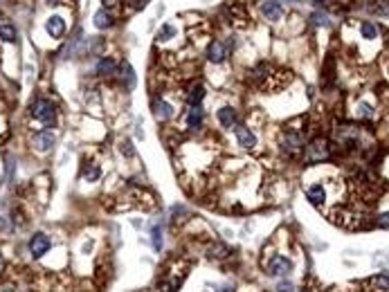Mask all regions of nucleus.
Wrapping results in <instances>:
<instances>
[{
    "label": "nucleus",
    "mask_w": 389,
    "mask_h": 292,
    "mask_svg": "<svg viewBox=\"0 0 389 292\" xmlns=\"http://www.w3.org/2000/svg\"><path fill=\"white\" fill-rule=\"evenodd\" d=\"M119 0H104V7H108V9H112V7H117Z\"/></svg>",
    "instance_id": "72a5a7b5"
},
{
    "label": "nucleus",
    "mask_w": 389,
    "mask_h": 292,
    "mask_svg": "<svg viewBox=\"0 0 389 292\" xmlns=\"http://www.w3.org/2000/svg\"><path fill=\"white\" fill-rule=\"evenodd\" d=\"M313 23L315 25H322V27H329V16H326V14H320V11H315L313 16Z\"/></svg>",
    "instance_id": "cd10ccee"
},
{
    "label": "nucleus",
    "mask_w": 389,
    "mask_h": 292,
    "mask_svg": "<svg viewBox=\"0 0 389 292\" xmlns=\"http://www.w3.org/2000/svg\"><path fill=\"white\" fill-rule=\"evenodd\" d=\"M99 175H102V171H99V166H97V164H90L88 169L83 171L85 182H95V180H99Z\"/></svg>",
    "instance_id": "bb28decb"
},
{
    "label": "nucleus",
    "mask_w": 389,
    "mask_h": 292,
    "mask_svg": "<svg viewBox=\"0 0 389 292\" xmlns=\"http://www.w3.org/2000/svg\"><path fill=\"white\" fill-rule=\"evenodd\" d=\"M376 227L389 229V212H387V213H380V216H376Z\"/></svg>",
    "instance_id": "c85d7f7f"
},
{
    "label": "nucleus",
    "mask_w": 389,
    "mask_h": 292,
    "mask_svg": "<svg viewBox=\"0 0 389 292\" xmlns=\"http://www.w3.org/2000/svg\"><path fill=\"white\" fill-rule=\"evenodd\" d=\"M115 70H117V63H115L111 56H104L102 61L97 63V75H102V77H112Z\"/></svg>",
    "instance_id": "f3484780"
},
{
    "label": "nucleus",
    "mask_w": 389,
    "mask_h": 292,
    "mask_svg": "<svg viewBox=\"0 0 389 292\" xmlns=\"http://www.w3.org/2000/svg\"><path fill=\"white\" fill-rule=\"evenodd\" d=\"M205 99V88L200 83H194L187 92V101H189V106H200V101Z\"/></svg>",
    "instance_id": "dca6fc26"
},
{
    "label": "nucleus",
    "mask_w": 389,
    "mask_h": 292,
    "mask_svg": "<svg viewBox=\"0 0 389 292\" xmlns=\"http://www.w3.org/2000/svg\"><path fill=\"white\" fill-rule=\"evenodd\" d=\"M95 25L99 27V29H106V27H112V16L108 14L106 9H99L95 14Z\"/></svg>",
    "instance_id": "a211bd4d"
},
{
    "label": "nucleus",
    "mask_w": 389,
    "mask_h": 292,
    "mask_svg": "<svg viewBox=\"0 0 389 292\" xmlns=\"http://www.w3.org/2000/svg\"><path fill=\"white\" fill-rule=\"evenodd\" d=\"M173 34H176V29H173V27H171V25H165V27H162V29H160V38H162V41H167V38H171V36H173Z\"/></svg>",
    "instance_id": "7c9ffc66"
},
{
    "label": "nucleus",
    "mask_w": 389,
    "mask_h": 292,
    "mask_svg": "<svg viewBox=\"0 0 389 292\" xmlns=\"http://www.w3.org/2000/svg\"><path fill=\"white\" fill-rule=\"evenodd\" d=\"M32 117L36 119V122L45 124V126H52V124L56 122V110H54V106L50 104V101L38 99L32 106Z\"/></svg>",
    "instance_id": "7ed1b4c3"
},
{
    "label": "nucleus",
    "mask_w": 389,
    "mask_h": 292,
    "mask_svg": "<svg viewBox=\"0 0 389 292\" xmlns=\"http://www.w3.org/2000/svg\"><path fill=\"white\" fill-rule=\"evenodd\" d=\"M277 292H293V283H279Z\"/></svg>",
    "instance_id": "473e14b6"
},
{
    "label": "nucleus",
    "mask_w": 389,
    "mask_h": 292,
    "mask_svg": "<svg viewBox=\"0 0 389 292\" xmlns=\"http://www.w3.org/2000/svg\"><path fill=\"white\" fill-rule=\"evenodd\" d=\"M119 151H122V153L126 155V158H133V155H135V149H133V144L128 142V139H126V142H122V146H119Z\"/></svg>",
    "instance_id": "c756f323"
},
{
    "label": "nucleus",
    "mask_w": 389,
    "mask_h": 292,
    "mask_svg": "<svg viewBox=\"0 0 389 292\" xmlns=\"http://www.w3.org/2000/svg\"><path fill=\"white\" fill-rule=\"evenodd\" d=\"M0 292H16V290H14V288H2Z\"/></svg>",
    "instance_id": "f704fd0d"
},
{
    "label": "nucleus",
    "mask_w": 389,
    "mask_h": 292,
    "mask_svg": "<svg viewBox=\"0 0 389 292\" xmlns=\"http://www.w3.org/2000/svg\"><path fill=\"white\" fill-rule=\"evenodd\" d=\"M54 142H56V137H54L50 131H41V133L34 135V146H36V151H41V153H48L54 146Z\"/></svg>",
    "instance_id": "6e6552de"
},
{
    "label": "nucleus",
    "mask_w": 389,
    "mask_h": 292,
    "mask_svg": "<svg viewBox=\"0 0 389 292\" xmlns=\"http://www.w3.org/2000/svg\"><path fill=\"white\" fill-rule=\"evenodd\" d=\"M335 139L344 149H358V144H360V128L358 126H337Z\"/></svg>",
    "instance_id": "20e7f679"
},
{
    "label": "nucleus",
    "mask_w": 389,
    "mask_h": 292,
    "mask_svg": "<svg viewBox=\"0 0 389 292\" xmlns=\"http://www.w3.org/2000/svg\"><path fill=\"white\" fill-rule=\"evenodd\" d=\"M234 131H236V139H239V146H243V149H254V146H256V135L252 133L250 128L243 126V124H239Z\"/></svg>",
    "instance_id": "0eeeda50"
},
{
    "label": "nucleus",
    "mask_w": 389,
    "mask_h": 292,
    "mask_svg": "<svg viewBox=\"0 0 389 292\" xmlns=\"http://www.w3.org/2000/svg\"><path fill=\"white\" fill-rule=\"evenodd\" d=\"M122 81H126L128 90L135 85V72H133V68H131V63H122Z\"/></svg>",
    "instance_id": "aec40b11"
},
{
    "label": "nucleus",
    "mask_w": 389,
    "mask_h": 292,
    "mask_svg": "<svg viewBox=\"0 0 389 292\" xmlns=\"http://www.w3.org/2000/svg\"><path fill=\"white\" fill-rule=\"evenodd\" d=\"M50 245L52 243H50V239L45 236V234H34L32 240H29V252H32L34 259H41L43 254H48Z\"/></svg>",
    "instance_id": "423d86ee"
},
{
    "label": "nucleus",
    "mask_w": 389,
    "mask_h": 292,
    "mask_svg": "<svg viewBox=\"0 0 389 292\" xmlns=\"http://www.w3.org/2000/svg\"><path fill=\"white\" fill-rule=\"evenodd\" d=\"M216 292H229V290H227V288H221V290H216Z\"/></svg>",
    "instance_id": "e433bc0d"
},
{
    "label": "nucleus",
    "mask_w": 389,
    "mask_h": 292,
    "mask_svg": "<svg viewBox=\"0 0 389 292\" xmlns=\"http://www.w3.org/2000/svg\"><path fill=\"white\" fill-rule=\"evenodd\" d=\"M369 9L378 16H389V0H376V5H371Z\"/></svg>",
    "instance_id": "5701e85b"
},
{
    "label": "nucleus",
    "mask_w": 389,
    "mask_h": 292,
    "mask_svg": "<svg viewBox=\"0 0 389 292\" xmlns=\"http://www.w3.org/2000/svg\"><path fill=\"white\" fill-rule=\"evenodd\" d=\"M331 158V142L326 137H315L313 142L306 146L304 162L306 164H320Z\"/></svg>",
    "instance_id": "f257e3e1"
},
{
    "label": "nucleus",
    "mask_w": 389,
    "mask_h": 292,
    "mask_svg": "<svg viewBox=\"0 0 389 292\" xmlns=\"http://www.w3.org/2000/svg\"><path fill=\"white\" fill-rule=\"evenodd\" d=\"M0 38H2L5 43H14L18 38V34H16V29H14L11 25H2V27H0Z\"/></svg>",
    "instance_id": "412c9836"
},
{
    "label": "nucleus",
    "mask_w": 389,
    "mask_h": 292,
    "mask_svg": "<svg viewBox=\"0 0 389 292\" xmlns=\"http://www.w3.org/2000/svg\"><path fill=\"white\" fill-rule=\"evenodd\" d=\"M2 267H5V261H2V256H0V272H2Z\"/></svg>",
    "instance_id": "c9c22d12"
},
{
    "label": "nucleus",
    "mask_w": 389,
    "mask_h": 292,
    "mask_svg": "<svg viewBox=\"0 0 389 292\" xmlns=\"http://www.w3.org/2000/svg\"><path fill=\"white\" fill-rule=\"evenodd\" d=\"M151 240H153V247L158 252L162 250V227L160 225H155L153 229H151Z\"/></svg>",
    "instance_id": "a878e982"
},
{
    "label": "nucleus",
    "mask_w": 389,
    "mask_h": 292,
    "mask_svg": "<svg viewBox=\"0 0 389 292\" xmlns=\"http://www.w3.org/2000/svg\"><path fill=\"white\" fill-rule=\"evenodd\" d=\"M290 270H293V263L286 256H272L270 263H268V274L270 276H286Z\"/></svg>",
    "instance_id": "39448f33"
},
{
    "label": "nucleus",
    "mask_w": 389,
    "mask_h": 292,
    "mask_svg": "<svg viewBox=\"0 0 389 292\" xmlns=\"http://www.w3.org/2000/svg\"><path fill=\"white\" fill-rule=\"evenodd\" d=\"M281 151L288 158H299L304 151V133L297 128H288L281 135Z\"/></svg>",
    "instance_id": "f03ea898"
},
{
    "label": "nucleus",
    "mask_w": 389,
    "mask_h": 292,
    "mask_svg": "<svg viewBox=\"0 0 389 292\" xmlns=\"http://www.w3.org/2000/svg\"><path fill=\"white\" fill-rule=\"evenodd\" d=\"M371 283H373L376 288H378V290L389 292V274H378V276H373Z\"/></svg>",
    "instance_id": "393cba45"
},
{
    "label": "nucleus",
    "mask_w": 389,
    "mask_h": 292,
    "mask_svg": "<svg viewBox=\"0 0 389 292\" xmlns=\"http://www.w3.org/2000/svg\"><path fill=\"white\" fill-rule=\"evenodd\" d=\"M225 56H227V48H225L221 41H212L207 48V58L212 63H223Z\"/></svg>",
    "instance_id": "1a4fd4ad"
},
{
    "label": "nucleus",
    "mask_w": 389,
    "mask_h": 292,
    "mask_svg": "<svg viewBox=\"0 0 389 292\" xmlns=\"http://www.w3.org/2000/svg\"><path fill=\"white\" fill-rule=\"evenodd\" d=\"M219 122L223 124V128H236L239 126V115H236L234 108L225 106L219 110Z\"/></svg>",
    "instance_id": "9b49d317"
},
{
    "label": "nucleus",
    "mask_w": 389,
    "mask_h": 292,
    "mask_svg": "<svg viewBox=\"0 0 389 292\" xmlns=\"http://www.w3.org/2000/svg\"><path fill=\"white\" fill-rule=\"evenodd\" d=\"M227 254H229V250L225 247V245H221V243H216V245L209 247V259H225Z\"/></svg>",
    "instance_id": "4be33fe9"
},
{
    "label": "nucleus",
    "mask_w": 389,
    "mask_h": 292,
    "mask_svg": "<svg viewBox=\"0 0 389 292\" xmlns=\"http://www.w3.org/2000/svg\"><path fill=\"white\" fill-rule=\"evenodd\" d=\"M203 117H205V110L200 106H192V108H189V112H187V124H189V128H200V124H203Z\"/></svg>",
    "instance_id": "2eb2a0df"
},
{
    "label": "nucleus",
    "mask_w": 389,
    "mask_h": 292,
    "mask_svg": "<svg viewBox=\"0 0 389 292\" xmlns=\"http://www.w3.org/2000/svg\"><path fill=\"white\" fill-rule=\"evenodd\" d=\"M261 11H263V16H266L268 21H279V18H281V7H279V2H275V0L263 2Z\"/></svg>",
    "instance_id": "4468645a"
},
{
    "label": "nucleus",
    "mask_w": 389,
    "mask_h": 292,
    "mask_svg": "<svg viewBox=\"0 0 389 292\" xmlns=\"http://www.w3.org/2000/svg\"><path fill=\"white\" fill-rule=\"evenodd\" d=\"M153 115L158 122H167V119H171L173 117V106L171 104H167L165 99H155L153 101Z\"/></svg>",
    "instance_id": "9d476101"
},
{
    "label": "nucleus",
    "mask_w": 389,
    "mask_h": 292,
    "mask_svg": "<svg viewBox=\"0 0 389 292\" xmlns=\"http://www.w3.org/2000/svg\"><path fill=\"white\" fill-rule=\"evenodd\" d=\"M45 29H48V34L52 38H61L65 32V21L61 16H52L48 18V23H45Z\"/></svg>",
    "instance_id": "f8f14e48"
},
{
    "label": "nucleus",
    "mask_w": 389,
    "mask_h": 292,
    "mask_svg": "<svg viewBox=\"0 0 389 292\" xmlns=\"http://www.w3.org/2000/svg\"><path fill=\"white\" fill-rule=\"evenodd\" d=\"M356 117L358 119H369V122H371V119H376V110L362 101V104H358V108H356Z\"/></svg>",
    "instance_id": "6ab92c4d"
},
{
    "label": "nucleus",
    "mask_w": 389,
    "mask_h": 292,
    "mask_svg": "<svg viewBox=\"0 0 389 292\" xmlns=\"http://www.w3.org/2000/svg\"><path fill=\"white\" fill-rule=\"evenodd\" d=\"M360 32H362L364 38H369V41H371V38L378 36V27L373 25V23H362V25H360Z\"/></svg>",
    "instance_id": "b1692460"
},
{
    "label": "nucleus",
    "mask_w": 389,
    "mask_h": 292,
    "mask_svg": "<svg viewBox=\"0 0 389 292\" xmlns=\"http://www.w3.org/2000/svg\"><path fill=\"white\" fill-rule=\"evenodd\" d=\"M306 198H308L310 202H313L315 207H320V205H324L326 200V191H324V186L322 185H313L306 189Z\"/></svg>",
    "instance_id": "ddd939ff"
},
{
    "label": "nucleus",
    "mask_w": 389,
    "mask_h": 292,
    "mask_svg": "<svg viewBox=\"0 0 389 292\" xmlns=\"http://www.w3.org/2000/svg\"><path fill=\"white\" fill-rule=\"evenodd\" d=\"M158 292H176V283H171V281H162L160 286H158Z\"/></svg>",
    "instance_id": "2f4dec72"
}]
</instances>
